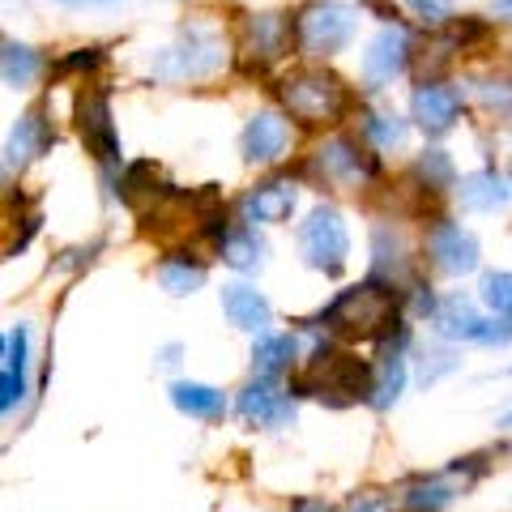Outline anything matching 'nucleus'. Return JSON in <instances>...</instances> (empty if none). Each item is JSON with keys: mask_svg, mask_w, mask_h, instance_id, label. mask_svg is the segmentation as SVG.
Segmentation results:
<instances>
[{"mask_svg": "<svg viewBox=\"0 0 512 512\" xmlns=\"http://www.w3.org/2000/svg\"><path fill=\"white\" fill-rule=\"evenodd\" d=\"M457 478L448 474V478H431V483H419V487H410L406 491V512H440L444 504H453V495H457Z\"/></svg>", "mask_w": 512, "mask_h": 512, "instance_id": "obj_23", "label": "nucleus"}, {"mask_svg": "<svg viewBox=\"0 0 512 512\" xmlns=\"http://www.w3.org/2000/svg\"><path fill=\"white\" fill-rule=\"evenodd\" d=\"M427 252L444 274H470L478 265V239L466 227H457V222H436L427 235Z\"/></svg>", "mask_w": 512, "mask_h": 512, "instance_id": "obj_9", "label": "nucleus"}, {"mask_svg": "<svg viewBox=\"0 0 512 512\" xmlns=\"http://www.w3.org/2000/svg\"><path fill=\"white\" fill-rule=\"evenodd\" d=\"M295 184L291 180H265L256 184L252 192H244V201H239V214L244 222H286L295 210Z\"/></svg>", "mask_w": 512, "mask_h": 512, "instance_id": "obj_14", "label": "nucleus"}, {"mask_svg": "<svg viewBox=\"0 0 512 512\" xmlns=\"http://www.w3.org/2000/svg\"><path fill=\"white\" fill-rule=\"evenodd\" d=\"M431 325H436L444 338L453 342H483V346H504L512 342V316L504 320H483L474 312V303L466 299H444L436 312H431Z\"/></svg>", "mask_w": 512, "mask_h": 512, "instance_id": "obj_8", "label": "nucleus"}, {"mask_svg": "<svg viewBox=\"0 0 512 512\" xmlns=\"http://www.w3.org/2000/svg\"><path fill=\"white\" fill-rule=\"evenodd\" d=\"M363 133L376 141L380 150H393V146H402L406 141V120H397V116H363Z\"/></svg>", "mask_w": 512, "mask_h": 512, "instance_id": "obj_29", "label": "nucleus"}, {"mask_svg": "<svg viewBox=\"0 0 512 512\" xmlns=\"http://www.w3.org/2000/svg\"><path fill=\"white\" fill-rule=\"evenodd\" d=\"M299 393H312V397H329L333 406H346L355 397H367L376 389L372 380V367L359 363L355 355H342V350H316L312 363L303 367V376L295 380Z\"/></svg>", "mask_w": 512, "mask_h": 512, "instance_id": "obj_3", "label": "nucleus"}, {"mask_svg": "<svg viewBox=\"0 0 512 512\" xmlns=\"http://www.w3.org/2000/svg\"><path fill=\"white\" fill-rule=\"evenodd\" d=\"M218 248H222V261H227L231 269H239V274H248V269H256L265 261V244L256 239L252 227H235L218 239Z\"/></svg>", "mask_w": 512, "mask_h": 512, "instance_id": "obj_22", "label": "nucleus"}, {"mask_svg": "<svg viewBox=\"0 0 512 512\" xmlns=\"http://www.w3.org/2000/svg\"><path fill=\"white\" fill-rule=\"evenodd\" d=\"M299 244H303V256H308V265L325 269V274H342L346 265V252H350V231L338 210H329V205H316L308 214V222L299 227Z\"/></svg>", "mask_w": 512, "mask_h": 512, "instance_id": "obj_6", "label": "nucleus"}, {"mask_svg": "<svg viewBox=\"0 0 512 512\" xmlns=\"http://www.w3.org/2000/svg\"><path fill=\"white\" fill-rule=\"evenodd\" d=\"M295 512H325V504H316V500H303Z\"/></svg>", "mask_w": 512, "mask_h": 512, "instance_id": "obj_34", "label": "nucleus"}, {"mask_svg": "<svg viewBox=\"0 0 512 512\" xmlns=\"http://www.w3.org/2000/svg\"><path fill=\"white\" fill-rule=\"evenodd\" d=\"M239 419L252 423V427H278V423L291 419V402H286V393H278L274 380L261 376L239 393Z\"/></svg>", "mask_w": 512, "mask_h": 512, "instance_id": "obj_13", "label": "nucleus"}, {"mask_svg": "<svg viewBox=\"0 0 512 512\" xmlns=\"http://www.w3.org/2000/svg\"><path fill=\"white\" fill-rule=\"evenodd\" d=\"M26 393V325L5 333V367H0V406L13 410Z\"/></svg>", "mask_w": 512, "mask_h": 512, "instance_id": "obj_20", "label": "nucleus"}, {"mask_svg": "<svg viewBox=\"0 0 512 512\" xmlns=\"http://www.w3.org/2000/svg\"><path fill=\"white\" fill-rule=\"evenodd\" d=\"M491 5L500 9V13H512V0H491Z\"/></svg>", "mask_w": 512, "mask_h": 512, "instance_id": "obj_36", "label": "nucleus"}, {"mask_svg": "<svg viewBox=\"0 0 512 512\" xmlns=\"http://www.w3.org/2000/svg\"><path fill=\"white\" fill-rule=\"evenodd\" d=\"M410 111H414V120H419L427 133H448V128H453V120H457V111H461V94H457L453 86L423 82L419 90H414Z\"/></svg>", "mask_w": 512, "mask_h": 512, "instance_id": "obj_15", "label": "nucleus"}, {"mask_svg": "<svg viewBox=\"0 0 512 512\" xmlns=\"http://www.w3.org/2000/svg\"><path fill=\"white\" fill-rule=\"evenodd\" d=\"M286 141H291V128H286V120L274 116V111H256V116L244 124L239 146H244L248 163H274V158L286 154Z\"/></svg>", "mask_w": 512, "mask_h": 512, "instance_id": "obj_12", "label": "nucleus"}, {"mask_svg": "<svg viewBox=\"0 0 512 512\" xmlns=\"http://www.w3.org/2000/svg\"><path fill=\"white\" fill-rule=\"evenodd\" d=\"M222 312H227V320L235 329L244 333H261L269 325V316H274V308H269V299L261 291H252V286H222Z\"/></svg>", "mask_w": 512, "mask_h": 512, "instance_id": "obj_17", "label": "nucleus"}, {"mask_svg": "<svg viewBox=\"0 0 512 512\" xmlns=\"http://www.w3.org/2000/svg\"><path fill=\"white\" fill-rule=\"evenodd\" d=\"M158 282H163L167 295H192V291H197V286L205 282V265L180 256V261H167L163 269H158Z\"/></svg>", "mask_w": 512, "mask_h": 512, "instance_id": "obj_24", "label": "nucleus"}, {"mask_svg": "<svg viewBox=\"0 0 512 512\" xmlns=\"http://www.w3.org/2000/svg\"><path fill=\"white\" fill-rule=\"evenodd\" d=\"M244 35H248L244 52H252L256 60H278L291 52V43H299L295 22L286 13H256V18H248Z\"/></svg>", "mask_w": 512, "mask_h": 512, "instance_id": "obj_11", "label": "nucleus"}, {"mask_svg": "<svg viewBox=\"0 0 512 512\" xmlns=\"http://www.w3.org/2000/svg\"><path fill=\"white\" fill-rule=\"evenodd\" d=\"M325 325L342 338H380L384 329H393L397 320V291L384 282H363L350 286L325 308Z\"/></svg>", "mask_w": 512, "mask_h": 512, "instance_id": "obj_2", "label": "nucleus"}, {"mask_svg": "<svg viewBox=\"0 0 512 512\" xmlns=\"http://www.w3.org/2000/svg\"><path fill=\"white\" fill-rule=\"evenodd\" d=\"M278 99L299 124H338L350 107V90L329 69H295L278 82Z\"/></svg>", "mask_w": 512, "mask_h": 512, "instance_id": "obj_1", "label": "nucleus"}, {"mask_svg": "<svg viewBox=\"0 0 512 512\" xmlns=\"http://www.w3.org/2000/svg\"><path fill=\"white\" fill-rule=\"evenodd\" d=\"M410 64V35L402 26H384L363 52V77L367 82H393Z\"/></svg>", "mask_w": 512, "mask_h": 512, "instance_id": "obj_10", "label": "nucleus"}, {"mask_svg": "<svg viewBox=\"0 0 512 512\" xmlns=\"http://www.w3.org/2000/svg\"><path fill=\"white\" fill-rule=\"evenodd\" d=\"M222 64V39L214 30H184L171 47H163L150 60V73L163 82H188V77H205Z\"/></svg>", "mask_w": 512, "mask_h": 512, "instance_id": "obj_4", "label": "nucleus"}, {"mask_svg": "<svg viewBox=\"0 0 512 512\" xmlns=\"http://www.w3.org/2000/svg\"><path fill=\"white\" fill-rule=\"evenodd\" d=\"M483 99H487L491 107H504L508 116H512V82H487V86H483Z\"/></svg>", "mask_w": 512, "mask_h": 512, "instance_id": "obj_32", "label": "nucleus"}, {"mask_svg": "<svg viewBox=\"0 0 512 512\" xmlns=\"http://www.w3.org/2000/svg\"><path fill=\"white\" fill-rule=\"evenodd\" d=\"M52 133H47V124L39 111H26V116L18 120V128L9 133V146H5V171H22L30 158L43 154L47 146H52Z\"/></svg>", "mask_w": 512, "mask_h": 512, "instance_id": "obj_18", "label": "nucleus"}, {"mask_svg": "<svg viewBox=\"0 0 512 512\" xmlns=\"http://www.w3.org/2000/svg\"><path fill=\"white\" fill-rule=\"evenodd\" d=\"M500 427H512V410H508V414H504V419H500Z\"/></svg>", "mask_w": 512, "mask_h": 512, "instance_id": "obj_37", "label": "nucleus"}, {"mask_svg": "<svg viewBox=\"0 0 512 512\" xmlns=\"http://www.w3.org/2000/svg\"><path fill=\"white\" fill-rule=\"evenodd\" d=\"M346 512H389V500L380 491H367V495H355Z\"/></svg>", "mask_w": 512, "mask_h": 512, "instance_id": "obj_33", "label": "nucleus"}, {"mask_svg": "<svg viewBox=\"0 0 512 512\" xmlns=\"http://www.w3.org/2000/svg\"><path fill=\"white\" fill-rule=\"evenodd\" d=\"M402 384H406V367L397 355H384L380 363V380H376V389H372V406H393L397 402V393H402Z\"/></svg>", "mask_w": 512, "mask_h": 512, "instance_id": "obj_28", "label": "nucleus"}, {"mask_svg": "<svg viewBox=\"0 0 512 512\" xmlns=\"http://www.w3.org/2000/svg\"><path fill=\"white\" fill-rule=\"evenodd\" d=\"M414 175H419L423 188H431V192L457 188V180H453V163H448V154H444V150H427L419 163H414Z\"/></svg>", "mask_w": 512, "mask_h": 512, "instance_id": "obj_27", "label": "nucleus"}, {"mask_svg": "<svg viewBox=\"0 0 512 512\" xmlns=\"http://www.w3.org/2000/svg\"><path fill=\"white\" fill-rule=\"evenodd\" d=\"M39 77V56L26 43H5V82L9 86H30Z\"/></svg>", "mask_w": 512, "mask_h": 512, "instance_id": "obj_26", "label": "nucleus"}, {"mask_svg": "<svg viewBox=\"0 0 512 512\" xmlns=\"http://www.w3.org/2000/svg\"><path fill=\"white\" fill-rule=\"evenodd\" d=\"M457 197L474 214L504 210V205H508V184H504V175L491 171V167L487 171H470V175H461V180H457Z\"/></svg>", "mask_w": 512, "mask_h": 512, "instance_id": "obj_19", "label": "nucleus"}, {"mask_svg": "<svg viewBox=\"0 0 512 512\" xmlns=\"http://www.w3.org/2000/svg\"><path fill=\"white\" fill-rule=\"evenodd\" d=\"M483 299L491 312L512 316V274H487L483 278Z\"/></svg>", "mask_w": 512, "mask_h": 512, "instance_id": "obj_30", "label": "nucleus"}, {"mask_svg": "<svg viewBox=\"0 0 512 512\" xmlns=\"http://www.w3.org/2000/svg\"><path fill=\"white\" fill-rule=\"evenodd\" d=\"M406 5L419 13L423 22H431V26H440V22H448V13H453V0H406Z\"/></svg>", "mask_w": 512, "mask_h": 512, "instance_id": "obj_31", "label": "nucleus"}, {"mask_svg": "<svg viewBox=\"0 0 512 512\" xmlns=\"http://www.w3.org/2000/svg\"><path fill=\"white\" fill-rule=\"evenodd\" d=\"M316 171L325 175V180H338V184H359L376 171V163L363 158V150L355 146V141L338 137V141H329V146L316 150Z\"/></svg>", "mask_w": 512, "mask_h": 512, "instance_id": "obj_16", "label": "nucleus"}, {"mask_svg": "<svg viewBox=\"0 0 512 512\" xmlns=\"http://www.w3.org/2000/svg\"><path fill=\"white\" fill-rule=\"evenodd\" d=\"M77 133H82L86 150L99 158L103 167H116L120 163V137H116V124H111V103H107V90L103 86H82L77 90Z\"/></svg>", "mask_w": 512, "mask_h": 512, "instance_id": "obj_7", "label": "nucleus"}, {"mask_svg": "<svg viewBox=\"0 0 512 512\" xmlns=\"http://www.w3.org/2000/svg\"><path fill=\"white\" fill-rule=\"evenodd\" d=\"M295 35L308 56H333L355 35V9L338 5V0H312V5L299 9Z\"/></svg>", "mask_w": 512, "mask_h": 512, "instance_id": "obj_5", "label": "nucleus"}, {"mask_svg": "<svg viewBox=\"0 0 512 512\" xmlns=\"http://www.w3.org/2000/svg\"><path fill=\"white\" fill-rule=\"evenodd\" d=\"M291 359H295V338H261L252 350V363L261 376H278Z\"/></svg>", "mask_w": 512, "mask_h": 512, "instance_id": "obj_25", "label": "nucleus"}, {"mask_svg": "<svg viewBox=\"0 0 512 512\" xmlns=\"http://www.w3.org/2000/svg\"><path fill=\"white\" fill-rule=\"evenodd\" d=\"M60 5H107V0H60Z\"/></svg>", "mask_w": 512, "mask_h": 512, "instance_id": "obj_35", "label": "nucleus"}, {"mask_svg": "<svg viewBox=\"0 0 512 512\" xmlns=\"http://www.w3.org/2000/svg\"><path fill=\"white\" fill-rule=\"evenodd\" d=\"M171 402H175V410H184L188 419H222V410H227L218 389H210V384H192V380L171 384Z\"/></svg>", "mask_w": 512, "mask_h": 512, "instance_id": "obj_21", "label": "nucleus"}]
</instances>
